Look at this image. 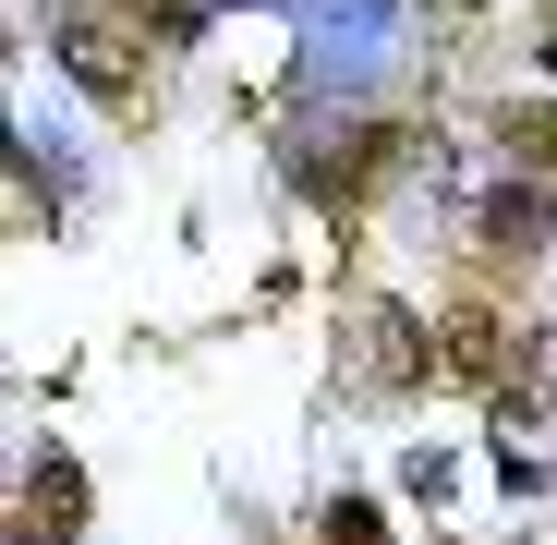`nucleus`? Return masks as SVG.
<instances>
[{"label":"nucleus","mask_w":557,"mask_h":545,"mask_svg":"<svg viewBox=\"0 0 557 545\" xmlns=\"http://www.w3.org/2000/svg\"><path fill=\"white\" fill-rule=\"evenodd\" d=\"M158 25H182V0H158Z\"/></svg>","instance_id":"obj_7"},{"label":"nucleus","mask_w":557,"mask_h":545,"mask_svg":"<svg viewBox=\"0 0 557 545\" xmlns=\"http://www.w3.org/2000/svg\"><path fill=\"white\" fill-rule=\"evenodd\" d=\"M509 351H521V339H509L497 304H448V315H436V376H448V388H509Z\"/></svg>","instance_id":"obj_3"},{"label":"nucleus","mask_w":557,"mask_h":545,"mask_svg":"<svg viewBox=\"0 0 557 545\" xmlns=\"http://www.w3.org/2000/svg\"><path fill=\"white\" fill-rule=\"evenodd\" d=\"M315 545H388V521H376V509H363V497H339V509L315 521Z\"/></svg>","instance_id":"obj_5"},{"label":"nucleus","mask_w":557,"mask_h":545,"mask_svg":"<svg viewBox=\"0 0 557 545\" xmlns=\"http://www.w3.org/2000/svg\"><path fill=\"white\" fill-rule=\"evenodd\" d=\"M61 61H73V85H85V98H98V110H146L158 98V85H146V37L110 13V0H73V13H61Z\"/></svg>","instance_id":"obj_2"},{"label":"nucleus","mask_w":557,"mask_h":545,"mask_svg":"<svg viewBox=\"0 0 557 545\" xmlns=\"http://www.w3.org/2000/svg\"><path fill=\"white\" fill-rule=\"evenodd\" d=\"M424 376H436V327H424V315L363 304V315L339 327V388H351V400H400V388H424Z\"/></svg>","instance_id":"obj_1"},{"label":"nucleus","mask_w":557,"mask_h":545,"mask_svg":"<svg viewBox=\"0 0 557 545\" xmlns=\"http://www.w3.org/2000/svg\"><path fill=\"white\" fill-rule=\"evenodd\" d=\"M545 61H557V49H545Z\"/></svg>","instance_id":"obj_8"},{"label":"nucleus","mask_w":557,"mask_h":545,"mask_svg":"<svg viewBox=\"0 0 557 545\" xmlns=\"http://www.w3.org/2000/svg\"><path fill=\"white\" fill-rule=\"evenodd\" d=\"M436 13H485V0H436Z\"/></svg>","instance_id":"obj_6"},{"label":"nucleus","mask_w":557,"mask_h":545,"mask_svg":"<svg viewBox=\"0 0 557 545\" xmlns=\"http://www.w3.org/2000/svg\"><path fill=\"white\" fill-rule=\"evenodd\" d=\"M25 521H37V533H73V521H85V473H73V461H37V485H25Z\"/></svg>","instance_id":"obj_4"}]
</instances>
